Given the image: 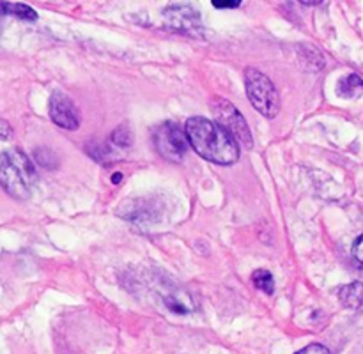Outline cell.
<instances>
[{
	"mask_svg": "<svg viewBox=\"0 0 363 354\" xmlns=\"http://www.w3.org/2000/svg\"><path fill=\"white\" fill-rule=\"evenodd\" d=\"M188 144L199 156L218 165H233L240 158V145L220 127L215 120L206 117H190L184 126Z\"/></svg>",
	"mask_w": 363,
	"mask_h": 354,
	"instance_id": "1",
	"label": "cell"
},
{
	"mask_svg": "<svg viewBox=\"0 0 363 354\" xmlns=\"http://www.w3.org/2000/svg\"><path fill=\"white\" fill-rule=\"evenodd\" d=\"M38 183V172L30 158L20 149H7L0 154V186L16 200H27Z\"/></svg>",
	"mask_w": 363,
	"mask_h": 354,
	"instance_id": "2",
	"label": "cell"
},
{
	"mask_svg": "<svg viewBox=\"0 0 363 354\" xmlns=\"http://www.w3.org/2000/svg\"><path fill=\"white\" fill-rule=\"evenodd\" d=\"M245 88L252 105L268 119H275L280 112V96L273 81L255 67L245 69Z\"/></svg>",
	"mask_w": 363,
	"mask_h": 354,
	"instance_id": "3",
	"label": "cell"
},
{
	"mask_svg": "<svg viewBox=\"0 0 363 354\" xmlns=\"http://www.w3.org/2000/svg\"><path fill=\"white\" fill-rule=\"evenodd\" d=\"M211 110L215 113L216 124L227 131L238 145H245V147H252L254 145V138H252V131L248 127L247 120L241 115L240 110L233 105L230 101L223 98L213 99Z\"/></svg>",
	"mask_w": 363,
	"mask_h": 354,
	"instance_id": "4",
	"label": "cell"
},
{
	"mask_svg": "<svg viewBox=\"0 0 363 354\" xmlns=\"http://www.w3.org/2000/svg\"><path fill=\"white\" fill-rule=\"evenodd\" d=\"M155 145L163 158L179 163L186 154L188 138L184 130H181L176 122H163L155 131Z\"/></svg>",
	"mask_w": 363,
	"mask_h": 354,
	"instance_id": "5",
	"label": "cell"
},
{
	"mask_svg": "<svg viewBox=\"0 0 363 354\" xmlns=\"http://www.w3.org/2000/svg\"><path fill=\"white\" fill-rule=\"evenodd\" d=\"M163 14H165L167 25L174 30L190 35L199 34L202 30L201 14L191 6H170Z\"/></svg>",
	"mask_w": 363,
	"mask_h": 354,
	"instance_id": "6",
	"label": "cell"
},
{
	"mask_svg": "<svg viewBox=\"0 0 363 354\" xmlns=\"http://www.w3.org/2000/svg\"><path fill=\"white\" fill-rule=\"evenodd\" d=\"M50 119L57 126L69 131L78 130V126H80V119H78V112L73 101L62 92H53L52 98H50Z\"/></svg>",
	"mask_w": 363,
	"mask_h": 354,
	"instance_id": "7",
	"label": "cell"
},
{
	"mask_svg": "<svg viewBox=\"0 0 363 354\" xmlns=\"http://www.w3.org/2000/svg\"><path fill=\"white\" fill-rule=\"evenodd\" d=\"M363 92V78L358 74H346L337 84V94L342 98H357Z\"/></svg>",
	"mask_w": 363,
	"mask_h": 354,
	"instance_id": "8",
	"label": "cell"
},
{
	"mask_svg": "<svg viewBox=\"0 0 363 354\" xmlns=\"http://www.w3.org/2000/svg\"><path fill=\"white\" fill-rule=\"evenodd\" d=\"M0 14H11V16H16L20 18V20L30 21H34L35 18H38V13H35L30 6L16 2H0Z\"/></svg>",
	"mask_w": 363,
	"mask_h": 354,
	"instance_id": "9",
	"label": "cell"
},
{
	"mask_svg": "<svg viewBox=\"0 0 363 354\" xmlns=\"http://www.w3.org/2000/svg\"><path fill=\"white\" fill-rule=\"evenodd\" d=\"M340 299L346 307H360L363 301V283H350L340 289Z\"/></svg>",
	"mask_w": 363,
	"mask_h": 354,
	"instance_id": "10",
	"label": "cell"
},
{
	"mask_svg": "<svg viewBox=\"0 0 363 354\" xmlns=\"http://www.w3.org/2000/svg\"><path fill=\"white\" fill-rule=\"evenodd\" d=\"M252 282H254V285L257 287L259 290H262V292L266 294H273V290H275V280H273V275L269 271H266V269H257V271L252 275Z\"/></svg>",
	"mask_w": 363,
	"mask_h": 354,
	"instance_id": "11",
	"label": "cell"
},
{
	"mask_svg": "<svg viewBox=\"0 0 363 354\" xmlns=\"http://www.w3.org/2000/svg\"><path fill=\"white\" fill-rule=\"evenodd\" d=\"M112 142L117 147H130L133 144V133L128 126H119L112 133Z\"/></svg>",
	"mask_w": 363,
	"mask_h": 354,
	"instance_id": "12",
	"label": "cell"
},
{
	"mask_svg": "<svg viewBox=\"0 0 363 354\" xmlns=\"http://www.w3.org/2000/svg\"><path fill=\"white\" fill-rule=\"evenodd\" d=\"M296 354H330L328 347L321 346V343H311V346L303 347V349L298 350Z\"/></svg>",
	"mask_w": 363,
	"mask_h": 354,
	"instance_id": "13",
	"label": "cell"
},
{
	"mask_svg": "<svg viewBox=\"0 0 363 354\" xmlns=\"http://www.w3.org/2000/svg\"><path fill=\"white\" fill-rule=\"evenodd\" d=\"M240 0H213V6L216 7V9H234V7L240 6Z\"/></svg>",
	"mask_w": 363,
	"mask_h": 354,
	"instance_id": "14",
	"label": "cell"
},
{
	"mask_svg": "<svg viewBox=\"0 0 363 354\" xmlns=\"http://www.w3.org/2000/svg\"><path fill=\"white\" fill-rule=\"evenodd\" d=\"M353 257L357 258L358 264L363 266V236L358 237L357 243H354V246H353Z\"/></svg>",
	"mask_w": 363,
	"mask_h": 354,
	"instance_id": "15",
	"label": "cell"
},
{
	"mask_svg": "<svg viewBox=\"0 0 363 354\" xmlns=\"http://www.w3.org/2000/svg\"><path fill=\"white\" fill-rule=\"evenodd\" d=\"M13 135V130H11L9 122L4 119H0V138H9Z\"/></svg>",
	"mask_w": 363,
	"mask_h": 354,
	"instance_id": "16",
	"label": "cell"
},
{
	"mask_svg": "<svg viewBox=\"0 0 363 354\" xmlns=\"http://www.w3.org/2000/svg\"><path fill=\"white\" fill-rule=\"evenodd\" d=\"M119 181H121L119 173H117V176H113V183H119Z\"/></svg>",
	"mask_w": 363,
	"mask_h": 354,
	"instance_id": "17",
	"label": "cell"
}]
</instances>
